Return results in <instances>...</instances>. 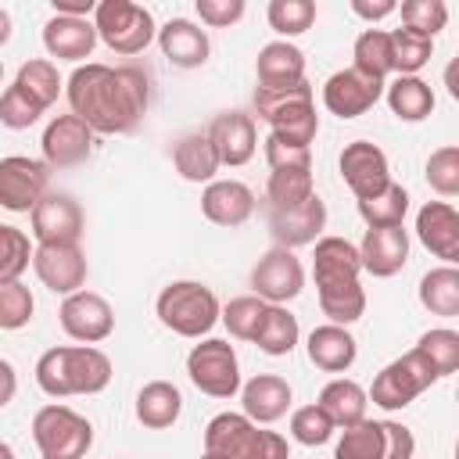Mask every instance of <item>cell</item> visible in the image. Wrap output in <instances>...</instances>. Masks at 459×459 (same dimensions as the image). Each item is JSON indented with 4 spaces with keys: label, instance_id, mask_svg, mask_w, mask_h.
Wrapping results in <instances>:
<instances>
[{
    "label": "cell",
    "instance_id": "cell-1",
    "mask_svg": "<svg viewBox=\"0 0 459 459\" xmlns=\"http://www.w3.org/2000/svg\"><path fill=\"white\" fill-rule=\"evenodd\" d=\"M68 108L75 118H82L93 133H129L136 122L147 115L151 104V86L147 75L133 65L111 68L86 61L68 75L65 86Z\"/></svg>",
    "mask_w": 459,
    "mask_h": 459
},
{
    "label": "cell",
    "instance_id": "cell-2",
    "mask_svg": "<svg viewBox=\"0 0 459 459\" xmlns=\"http://www.w3.org/2000/svg\"><path fill=\"white\" fill-rule=\"evenodd\" d=\"M36 384L50 398L100 394L111 384V359L93 344H61L39 355Z\"/></svg>",
    "mask_w": 459,
    "mask_h": 459
},
{
    "label": "cell",
    "instance_id": "cell-3",
    "mask_svg": "<svg viewBox=\"0 0 459 459\" xmlns=\"http://www.w3.org/2000/svg\"><path fill=\"white\" fill-rule=\"evenodd\" d=\"M255 115L269 122L273 136L294 147H308L319 133V115L312 100V86L301 79L294 86H255Z\"/></svg>",
    "mask_w": 459,
    "mask_h": 459
},
{
    "label": "cell",
    "instance_id": "cell-4",
    "mask_svg": "<svg viewBox=\"0 0 459 459\" xmlns=\"http://www.w3.org/2000/svg\"><path fill=\"white\" fill-rule=\"evenodd\" d=\"M204 452L219 459H290L287 437L262 430L244 412H219L204 427Z\"/></svg>",
    "mask_w": 459,
    "mask_h": 459
},
{
    "label": "cell",
    "instance_id": "cell-5",
    "mask_svg": "<svg viewBox=\"0 0 459 459\" xmlns=\"http://www.w3.org/2000/svg\"><path fill=\"white\" fill-rule=\"evenodd\" d=\"M154 312L165 330H172L179 337H204L219 323L222 305L212 294V287H204L197 280H172L169 287H161Z\"/></svg>",
    "mask_w": 459,
    "mask_h": 459
},
{
    "label": "cell",
    "instance_id": "cell-6",
    "mask_svg": "<svg viewBox=\"0 0 459 459\" xmlns=\"http://www.w3.org/2000/svg\"><path fill=\"white\" fill-rule=\"evenodd\" d=\"M32 441L43 459H86L93 445V427L75 409L50 402L32 416Z\"/></svg>",
    "mask_w": 459,
    "mask_h": 459
},
{
    "label": "cell",
    "instance_id": "cell-7",
    "mask_svg": "<svg viewBox=\"0 0 459 459\" xmlns=\"http://www.w3.org/2000/svg\"><path fill=\"white\" fill-rule=\"evenodd\" d=\"M93 29H97V39H104V47L122 57L147 50V43L158 32L151 11L133 0H97Z\"/></svg>",
    "mask_w": 459,
    "mask_h": 459
},
{
    "label": "cell",
    "instance_id": "cell-8",
    "mask_svg": "<svg viewBox=\"0 0 459 459\" xmlns=\"http://www.w3.org/2000/svg\"><path fill=\"white\" fill-rule=\"evenodd\" d=\"M186 377L201 394L212 398H233L240 391V362L230 341L208 337L190 348L186 355Z\"/></svg>",
    "mask_w": 459,
    "mask_h": 459
},
{
    "label": "cell",
    "instance_id": "cell-9",
    "mask_svg": "<svg viewBox=\"0 0 459 459\" xmlns=\"http://www.w3.org/2000/svg\"><path fill=\"white\" fill-rule=\"evenodd\" d=\"M430 384H437V377L423 366V359H420L416 351H405L402 359L387 362V366L373 377V387L366 391V398H369L373 405L394 412V409L412 405Z\"/></svg>",
    "mask_w": 459,
    "mask_h": 459
},
{
    "label": "cell",
    "instance_id": "cell-10",
    "mask_svg": "<svg viewBox=\"0 0 459 459\" xmlns=\"http://www.w3.org/2000/svg\"><path fill=\"white\" fill-rule=\"evenodd\" d=\"M301 287H305V269H301L298 255L287 251V247L265 251L258 258V265L251 269V290L265 305H283V301L298 298Z\"/></svg>",
    "mask_w": 459,
    "mask_h": 459
},
{
    "label": "cell",
    "instance_id": "cell-11",
    "mask_svg": "<svg viewBox=\"0 0 459 459\" xmlns=\"http://www.w3.org/2000/svg\"><path fill=\"white\" fill-rule=\"evenodd\" d=\"M50 169L25 154L0 158V208L7 212H32L36 201L47 194Z\"/></svg>",
    "mask_w": 459,
    "mask_h": 459
},
{
    "label": "cell",
    "instance_id": "cell-12",
    "mask_svg": "<svg viewBox=\"0 0 459 459\" xmlns=\"http://www.w3.org/2000/svg\"><path fill=\"white\" fill-rule=\"evenodd\" d=\"M61 330L72 337V341H79V344H100V341H108L111 337V330H115V312H111V305L100 298V294H93V290H75V294H68L65 301H61Z\"/></svg>",
    "mask_w": 459,
    "mask_h": 459
},
{
    "label": "cell",
    "instance_id": "cell-13",
    "mask_svg": "<svg viewBox=\"0 0 459 459\" xmlns=\"http://www.w3.org/2000/svg\"><path fill=\"white\" fill-rule=\"evenodd\" d=\"M32 269L47 290L65 294V298L82 290L86 283V255L79 244H36Z\"/></svg>",
    "mask_w": 459,
    "mask_h": 459
},
{
    "label": "cell",
    "instance_id": "cell-14",
    "mask_svg": "<svg viewBox=\"0 0 459 459\" xmlns=\"http://www.w3.org/2000/svg\"><path fill=\"white\" fill-rule=\"evenodd\" d=\"M384 97V82L362 75L359 68H341L323 82V104L337 118H359Z\"/></svg>",
    "mask_w": 459,
    "mask_h": 459
},
{
    "label": "cell",
    "instance_id": "cell-15",
    "mask_svg": "<svg viewBox=\"0 0 459 459\" xmlns=\"http://www.w3.org/2000/svg\"><path fill=\"white\" fill-rule=\"evenodd\" d=\"M341 176H344L348 190L355 194V201H366L391 183V165L377 143L355 140L341 151Z\"/></svg>",
    "mask_w": 459,
    "mask_h": 459
},
{
    "label": "cell",
    "instance_id": "cell-16",
    "mask_svg": "<svg viewBox=\"0 0 459 459\" xmlns=\"http://www.w3.org/2000/svg\"><path fill=\"white\" fill-rule=\"evenodd\" d=\"M29 215L36 244H79L82 237V208L68 194H43Z\"/></svg>",
    "mask_w": 459,
    "mask_h": 459
},
{
    "label": "cell",
    "instance_id": "cell-17",
    "mask_svg": "<svg viewBox=\"0 0 459 459\" xmlns=\"http://www.w3.org/2000/svg\"><path fill=\"white\" fill-rule=\"evenodd\" d=\"M43 165L47 169H72L82 165L93 151V129L75 118V115H57L47 129H43Z\"/></svg>",
    "mask_w": 459,
    "mask_h": 459
},
{
    "label": "cell",
    "instance_id": "cell-18",
    "mask_svg": "<svg viewBox=\"0 0 459 459\" xmlns=\"http://www.w3.org/2000/svg\"><path fill=\"white\" fill-rule=\"evenodd\" d=\"M219 165H247L255 158V147H258V133H255V118L244 115V111H222L212 118V126L204 129Z\"/></svg>",
    "mask_w": 459,
    "mask_h": 459
},
{
    "label": "cell",
    "instance_id": "cell-19",
    "mask_svg": "<svg viewBox=\"0 0 459 459\" xmlns=\"http://www.w3.org/2000/svg\"><path fill=\"white\" fill-rule=\"evenodd\" d=\"M326 226V204L319 194H312L308 201L294 204V208H269V230H273V240L276 247H301V244H312L319 240Z\"/></svg>",
    "mask_w": 459,
    "mask_h": 459
},
{
    "label": "cell",
    "instance_id": "cell-20",
    "mask_svg": "<svg viewBox=\"0 0 459 459\" xmlns=\"http://www.w3.org/2000/svg\"><path fill=\"white\" fill-rule=\"evenodd\" d=\"M416 237L445 265L459 262V215L448 201H427L416 212Z\"/></svg>",
    "mask_w": 459,
    "mask_h": 459
},
{
    "label": "cell",
    "instance_id": "cell-21",
    "mask_svg": "<svg viewBox=\"0 0 459 459\" xmlns=\"http://www.w3.org/2000/svg\"><path fill=\"white\" fill-rule=\"evenodd\" d=\"M359 262L369 276H394L409 262V233L402 226H373L359 244Z\"/></svg>",
    "mask_w": 459,
    "mask_h": 459
},
{
    "label": "cell",
    "instance_id": "cell-22",
    "mask_svg": "<svg viewBox=\"0 0 459 459\" xmlns=\"http://www.w3.org/2000/svg\"><path fill=\"white\" fill-rule=\"evenodd\" d=\"M201 212L215 226H244L255 212V194L240 179H212L201 194Z\"/></svg>",
    "mask_w": 459,
    "mask_h": 459
},
{
    "label": "cell",
    "instance_id": "cell-23",
    "mask_svg": "<svg viewBox=\"0 0 459 459\" xmlns=\"http://www.w3.org/2000/svg\"><path fill=\"white\" fill-rule=\"evenodd\" d=\"M158 47L176 68H201L212 54L208 32L201 25H194L190 18H169L158 29Z\"/></svg>",
    "mask_w": 459,
    "mask_h": 459
},
{
    "label": "cell",
    "instance_id": "cell-24",
    "mask_svg": "<svg viewBox=\"0 0 459 459\" xmlns=\"http://www.w3.org/2000/svg\"><path fill=\"white\" fill-rule=\"evenodd\" d=\"M290 384L276 373H258L240 387V402H244V416L251 423H276L280 416H287L290 409Z\"/></svg>",
    "mask_w": 459,
    "mask_h": 459
},
{
    "label": "cell",
    "instance_id": "cell-25",
    "mask_svg": "<svg viewBox=\"0 0 459 459\" xmlns=\"http://www.w3.org/2000/svg\"><path fill=\"white\" fill-rule=\"evenodd\" d=\"M319 308L333 326H351L366 312V290L359 276H319L316 280Z\"/></svg>",
    "mask_w": 459,
    "mask_h": 459
},
{
    "label": "cell",
    "instance_id": "cell-26",
    "mask_svg": "<svg viewBox=\"0 0 459 459\" xmlns=\"http://www.w3.org/2000/svg\"><path fill=\"white\" fill-rule=\"evenodd\" d=\"M43 47L50 57L57 61H82L93 54L97 47V29L90 18H65V14H54L47 25H43Z\"/></svg>",
    "mask_w": 459,
    "mask_h": 459
},
{
    "label": "cell",
    "instance_id": "cell-27",
    "mask_svg": "<svg viewBox=\"0 0 459 459\" xmlns=\"http://www.w3.org/2000/svg\"><path fill=\"white\" fill-rule=\"evenodd\" d=\"M305 351H308V362H312L316 369H323V373H344V369H351V362H355V355H359V344H355V337L348 333V326L323 323V326H316V330L308 333Z\"/></svg>",
    "mask_w": 459,
    "mask_h": 459
},
{
    "label": "cell",
    "instance_id": "cell-28",
    "mask_svg": "<svg viewBox=\"0 0 459 459\" xmlns=\"http://www.w3.org/2000/svg\"><path fill=\"white\" fill-rule=\"evenodd\" d=\"M255 75L258 86H294L305 79V54L290 39H273L258 50Z\"/></svg>",
    "mask_w": 459,
    "mask_h": 459
},
{
    "label": "cell",
    "instance_id": "cell-29",
    "mask_svg": "<svg viewBox=\"0 0 459 459\" xmlns=\"http://www.w3.org/2000/svg\"><path fill=\"white\" fill-rule=\"evenodd\" d=\"M316 405L330 416L333 427H355V423L366 420L369 398H366V387H362V384H355V380H348V377H337V380H330V384L319 391V402H316Z\"/></svg>",
    "mask_w": 459,
    "mask_h": 459
},
{
    "label": "cell",
    "instance_id": "cell-30",
    "mask_svg": "<svg viewBox=\"0 0 459 459\" xmlns=\"http://www.w3.org/2000/svg\"><path fill=\"white\" fill-rule=\"evenodd\" d=\"M183 412V394L176 384L169 380H151L140 387L136 394V420L147 427V430H165L179 420Z\"/></svg>",
    "mask_w": 459,
    "mask_h": 459
},
{
    "label": "cell",
    "instance_id": "cell-31",
    "mask_svg": "<svg viewBox=\"0 0 459 459\" xmlns=\"http://www.w3.org/2000/svg\"><path fill=\"white\" fill-rule=\"evenodd\" d=\"M172 165L186 183H212L219 172V158L204 133H186L172 147Z\"/></svg>",
    "mask_w": 459,
    "mask_h": 459
},
{
    "label": "cell",
    "instance_id": "cell-32",
    "mask_svg": "<svg viewBox=\"0 0 459 459\" xmlns=\"http://www.w3.org/2000/svg\"><path fill=\"white\" fill-rule=\"evenodd\" d=\"M420 305L430 316H459V269L455 265H437L430 273H423L420 280Z\"/></svg>",
    "mask_w": 459,
    "mask_h": 459
},
{
    "label": "cell",
    "instance_id": "cell-33",
    "mask_svg": "<svg viewBox=\"0 0 459 459\" xmlns=\"http://www.w3.org/2000/svg\"><path fill=\"white\" fill-rule=\"evenodd\" d=\"M387 108L402 122H423L434 111V90L420 75H398L387 86Z\"/></svg>",
    "mask_w": 459,
    "mask_h": 459
},
{
    "label": "cell",
    "instance_id": "cell-34",
    "mask_svg": "<svg viewBox=\"0 0 459 459\" xmlns=\"http://www.w3.org/2000/svg\"><path fill=\"white\" fill-rule=\"evenodd\" d=\"M298 337H301L298 316L287 312L283 305H269V308H265V319H262V326H258V333H255V344H258V351H265V355H290L294 344H298Z\"/></svg>",
    "mask_w": 459,
    "mask_h": 459
},
{
    "label": "cell",
    "instance_id": "cell-35",
    "mask_svg": "<svg viewBox=\"0 0 459 459\" xmlns=\"http://www.w3.org/2000/svg\"><path fill=\"white\" fill-rule=\"evenodd\" d=\"M362 262H359V247L344 237H319L316 240V255H312V276H359Z\"/></svg>",
    "mask_w": 459,
    "mask_h": 459
},
{
    "label": "cell",
    "instance_id": "cell-36",
    "mask_svg": "<svg viewBox=\"0 0 459 459\" xmlns=\"http://www.w3.org/2000/svg\"><path fill=\"white\" fill-rule=\"evenodd\" d=\"M412 351L423 359V366H427L437 380H445V377H452V373H455V366H459V333H455V330H448V326L427 330V333L416 341V348H412Z\"/></svg>",
    "mask_w": 459,
    "mask_h": 459
},
{
    "label": "cell",
    "instance_id": "cell-37",
    "mask_svg": "<svg viewBox=\"0 0 459 459\" xmlns=\"http://www.w3.org/2000/svg\"><path fill=\"white\" fill-rule=\"evenodd\" d=\"M351 57H355L351 68H359L362 75L384 82V79L394 72V65H391V32H384V29H366V32L355 39Z\"/></svg>",
    "mask_w": 459,
    "mask_h": 459
},
{
    "label": "cell",
    "instance_id": "cell-38",
    "mask_svg": "<svg viewBox=\"0 0 459 459\" xmlns=\"http://www.w3.org/2000/svg\"><path fill=\"white\" fill-rule=\"evenodd\" d=\"M409 212V190L402 183H387L380 194L359 201V215L366 219V226H402Z\"/></svg>",
    "mask_w": 459,
    "mask_h": 459
},
{
    "label": "cell",
    "instance_id": "cell-39",
    "mask_svg": "<svg viewBox=\"0 0 459 459\" xmlns=\"http://www.w3.org/2000/svg\"><path fill=\"white\" fill-rule=\"evenodd\" d=\"M14 86H22L43 111L57 100V93H61V75H57V65L54 61H47V57H36V61H25L22 68H18V75H14Z\"/></svg>",
    "mask_w": 459,
    "mask_h": 459
},
{
    "label": "cell",
    "instance_id": "cell-40",
    "mask_svg": "<svg viewBox=\"0 0 459 459\" xmlns=\"http://www.w3.org/2000/svg\"><path fill=\"white\" fill-rule=\"evenodd\" d=\"M312 194H316L312 169H283V172H269V183H265V201H269V208H294V204L308 201Z\"/></svg>",
    "mask_w": 459,
    "mask_h": 459
},
{
    "label": "cell",
    "instance_id": "cell-41",
    "mask_svg": "<svg viewBox=\"0 0 459 459\" xmlns=\"http://www.w3.org/2000/svg\"><path fill=\"white\" fill-rule=\"evenodd\" d=\"M265 301L262 298H255V294H240V298H233V301H226V308L219 312V319H222V326L230 330V337H237V341H255V333H258V326H262V319H265Z\"/></svg>",
    "mask_w": 459,
    "mask_h": 459
},
{
    "label": "cell",
    "instance_id": "cell-42",
    "mask_svg": "<svg viewBox=\"0 0 459 459\" xmlns=\"http://www.w3.org/2000/svg\"><path fill=\"white\" fill-rule=\"evenodd\" d=\"M380 455H384L380 420H362L355 427H344L333 448V459H380Z\"/></svg>",
    "mask_w": 459,
    "mask_h": 459
},
{
    "label": "cell",
    "instance_id": "cell-43",
    "mask_svg": "<svg viewBox=\"0 0 459 459\" xmlns=\"http://www.w3.org/2000/svg\"><path fill=\"white\" fill-rule=\"evenodd\" d=\"M434 54V39L409 32V29H394L391 32V65L398 75H416Z\"/></svg>",
    "mask_w": 459,
    "mask_h": 459
},
{
    "label": "cell",
    "instance_id": "cell-44",
    "mask_svg": "<svg viewBox=\"0 0 459 459\" xmlns=\"http://www.w3.org/2000/svg\"><path fill=\"white\" fill-rule=\"evenodd\" d=\"M265 18H269L273 32H280L283 39H290V36H301V32L312 29L316 4L312 0H269Z\"/></svg>",
    "mask_w": 459,
    "mask_h": 459
},
{
    "label": "cell",
    "instance_id": "cell-45",
    "mask_svg": "<svg viewBox=\"0 0 459 459\" xmlns=\"http://www.w3.org/2000/svg\"><path fill=\"white\" fill-rule=\"evenodd\" d=\"M29 262H32L29 237H25L22 230L0 222V283L22 280V273L29 269Z\"/></svg>",
    "mask_w": 459,
    "mask_h": 459
},
{
    "label": "cell",
    "instance_id": "cell-46",
    "mask_svg": "<svg viewBox=\"0 0 459 459\" xmlns=\"http://www.w3.org/2000/svg\"><path fill=\"white\" fill-rule=\"evenodd\" d=\"M402 25L409 32L434 39L448 25V7H445V0H405L402 4Z\"/></svg>",
    "mask_w": 459,
    "mask_h": 459
},
{
    "label": "cell",
    "instance_id": "cell-47",
    "mask_svg": "<svg viewBox=\"0 0 459 459\" xmlns=\"http://www.w3.org/2000/svg\"><path fill=\"white\" fill-rule=\"evenodd\" d=\"M333 423H330V416L319 409V405H301V409H294L290 412V437L298 441V445H308V448H316V445H326L330 437H333Z\"/></svg>",
    "mask_w": 459,
    "mask_h": 459
},
{
    "label": "cell",
    "instance_id": "cell-48",
    "mask_svg": "<svg viewBox=\"0 0 459 459\" xmlns=\"http://www.w3.org/2000/svg\"><path fill=\"white\" fill-rule=\"evenodd\" d=\"M427 183L441 197H455L459 194V147L455 143H445L427 158Z\"/></svg>",
    "mask_w": 459,
    "mask_h": 459
},
{
    "label": "cell",
    "instance_id": "cell-49",
    "mask_svg": "<svg viewBox=\"0 0 459 459\" xmlns=\"http://www.w3.org/2000/svg\"><path fill=\"white\" fill-rule=\"evenodd\" d=\"M32 294L22 280L14 283H0V330H22L32 319Z\"/></svg>",
    "mask_w": 459,
    "mask_h": 459
},
{
    "label": "cell",
    "instance_id": "cell-50",
    "mask_svg": "<svg viewBox=\"0 0 459 459\" xmlns=\"http://www.w3.org/2000/svg\"><path fill=\"white\" fill-rule=\"evenodd\" d=\"M39 115H43V108H39L22 86L11 82V86L0 93V122H4L7 129H29Z\"/></svg>",
    "mask_w": 459,
    "mask_h": 459
},
{
    "label": "cell",
    "instance_id": "cell-51",
    "mask_svg": "<svg viewBox=\"0 0 459 459\" xmlns=\"http://www.w3.org/2000/svg\"><path fill=\"white\" fill-rule=\"evenodd\" d=\"M265 161L273 172H283V169H312V147H294V143H283L280 136L269 133L265 140Z\"/></svg>",
    "mask_w": 459,
    "mask_h": 459
},
{
    "label": "cell",
    "instance_id": "cell-52",
    "mask_svg": "<svg viewBox=\"0 0 459 459\" xmlns=\"http://www.w3.org/2000/svg\"><path fill=\"white\" fill-rule=\"evenodd\" d=\"M194 11H197V18L204 22V25H212V29H230V25H237L240 18H244V0H197L194 4Z\"/></svg>",
    "mask_w": 459,
    "mask_h": 459
},
{
    "label": "cell",
    "instance_id": "cell-53",
    "mask_svg": "<svg viewBox=\"0 0 459 459\" xmlns=\"http://www.w3.org/2000/svg\"><path fill=\"white\" fill-rule=\"evenodd\" d=\"M380 434H384V455L380 459H412L416 455V437L405 423L380 420Z\"/></svg>",
    "mask_w": 459,
    "mask_h": 459
},
{
    "label": "cell",
    "instance_id": "cell-54",
    "mask_svg": "<svg viewBox=\"0 0 459 459\" xmlns=\"http://www.w3.org/2000/svg\"><path fill=\"white\" fill-rule=\"evenodd\" d=\"M351 11H355L359 18H366V22H380V18L394 14L398 4H394V0H377V4H369V0H351Z\"/></svg>",
    "mask_w": 459,
    "mask_h": 459
},
{
    "label": "cell",
    "instance_id": "cell-55",
    "mask_svg": "<svg viewBox=\"0 0 459 459\" xmlns=\"http://www.w3.org/2000/svg\"><path fill=\"white\" fill-rule=\"evenodd\" d=\"M14 391H18V373H14V366L7 359H0V409L14 398Z\"/></svg>",
    "mask_w": 459,
    "mask_h": 459
},
{
    "label": "cell",
    "instance_id": "cell-56",
    "mask_svg": "<svg viewBox=\"0 0 459 459\" xmlns=\"http://www.w3.org/2000/svg\"><path fill=\"white\" fill-rule=\"evenodd\" d=\"M7 39H11V14L0 7V47H4Z\"/></svg>",
    "mask_w": 459,
    "mask_h": 459
},
{
    "label": "cell",
    "instance_id": "cell-57",
    "mask_svg": "<svg viewBox=\"0 0 459 459\" xmlns=\"http://www.w3.org/2000/svg\"><path fill=\"white\" fill-rule=\"evenodd\" d=\"M0 459H14V448L7 441H0Z\"/></svg>",
    "mask_w": 459,
    "mask_h": 459
},
{
    "label": "cell",
    "instance_id": "cell-58",
    "mask_svg": "<svg viewBox=\"0 0 459 459\" xmlns=\"http://www.w3.org/2000/svg\"><path fill=\"white\" fill-rule=\"evenodd\" d=\"M201 459H219V455H212V452H204V455H201Z\"/></svg>",
    "mask_w": 459,
    "mask_h": 459
},
{
    "label": "cell",
    "instance_id": "cell-59",
    "mask_svg": "<svg viewBox=\"0 0 459 459\" xmlns=\"http://www.w3.org/2000/svg\"><path fill=\"white\" fill-rule=\"evenodd\" d=\"M0 79H4V61H0Z\"/></svg>",
    "mask_w": 459,
    "mask_h": 459
}]
</instances>
